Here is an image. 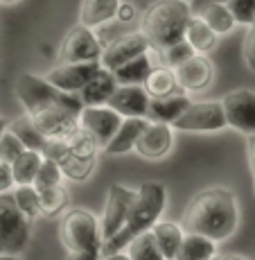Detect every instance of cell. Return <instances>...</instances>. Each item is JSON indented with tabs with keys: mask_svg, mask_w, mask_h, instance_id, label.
<instances>
[{
	"mask_svg": "<svg viewBox=\"0 0 255 260\" xmlns=\"http://www.w3.org/2000/svg\"><path fill=\"white\" fill-rule=\"evenodd\" d=\"M239 226L237 197L228 188H206L190 199L183 213L181 229L186 233H199L214 242L228 240Z\"/></svg>",
	"mask_w": 255,
	"mask_h": 260,
	"instance_id": "cell-1",
	"label": "cell"
},
{
	"mask_svg": "<svg viewBox=\"0 0 255 260\" xmlns=\"http://www.w3.org/2000/svg\"><path fill=\"white\" fill-rule=\"evenodd\" d=\"M165 204H167V192L165 186L158 181H144L142 186L136 190V202H133L131 211L127 215V222L120 229L113 238L104 240L102 242V256L116 251H124L129 242L136 236L149 231L154 224L161 219V215L165 211Z\"/></svg>",
	"mask_w": 255,
	"mask_h": 260,
	"instance_id": "cell-2",
	"label": "cell"
},
{
	"mask_svg": "<svg viewBox=\"0 0 255 260\" xmlns=\"http://www.w3.org/2000/svg\"><path fill=\"white\" fill-rule=\"evenodd\" d=\"M194 16L190 0H156L140 18V32L154 50H165L183 41L188 21Z\"/></svg>",
	"mask_w": 255,
	"mask_h": 260,
	"instance_id": "cell-3",
	"label": "cell"
},
{
	"mask_svg": "<svg viewBox=\"0 0 255 260\" xmlns=\"http://www.w3.org/2000/svg\"><path fill=\"white\" fill-rule=\"evenodd\" d=\"M14 93L21 100L23 109L27 116H34V113L43 111V109H50L54 104H68V107L82 109V100L77 98V93H63L59 91L57 86L48 82L46 77H39V75L32 73H21L14 84Z\"/></svg>",
	"mask_w": 255,
	"mask_h": 260,
	"instance_id": "cell-4",
	"label": "cell"
},
{
	"mask_svg": "<svg viewBox=\"0 0 255 260\" xmlns=\"http://www.w3.org/2000/svg\"><path fill=\"white\" fill-rule=\"evenodd\" d=\"M59 238L66 251H88V249H102V233H99V219L84 208H72L66 213L59 226Z\"/></svg>",
	"mask_w": 255,
	"mask_h": 260,
	"instance_id": "cell-5",
	"label": "cell"
},
{
	"mask_svg": "<svg viewBox=\"0 0 255 260\" xmlns=\"http://www.w3.org/2000/svg\"><path fill=\"white\" fill-rule=\"evenodd\" d=\"M32 238V222L18 211L12 192H0V253L25 251Z\"/></svg>",
	"mask_w": 255,
	"mask_h": 260,
	"instance_id": "cell-6",
	"label": "cell"
},
{
	"mask_svg": "<svg viewBox=\"0 0 255 260\" xmlns=\"http://www.w3.org/2000/svg\"><path fill=\"white\" fill-rule=\"evenodd\" d=\"M226 127L222 102H190L186 111L172 122L176 132H219Z\"/></svg>",
	"mask_w": 255,
	"mask_h": 260,
	"instance_id": "cell-7",
	"label": "cell"
},
{
	"mask_svg": "<svg viewBox=\"0 0 255 260\" xmlns=\"http://www.w3.org/2000/svg\"><path fill=\"white\" fill-rule=\"evenodd\" d=\"M222 109L226 116V127L235 132L255 134V91L251 88H235L222 98Z\"/></svg>",
	"mask_w": 255,
	"mask_h": 260,
	"instance_id": "cell-8",
	"label": "cell"
},
{
	"mask_svg": "<svg viewBox=\"0 0 255 260\" xmlns=\"http://www.w3.org/2000/svg\"><path fill=\"white\" fill-rule=\"evenodd\" d=\"M102 50H104V43L99 41L95 29L79 23L66 34V39H63V43H61V50H59V59L68 61V63L99 61Z\"/></svg>",
	"mask_w": 255,
	"mask_h": 260,
	"instance_id": "cell-9",
	"label": "cell"
},
{
	"mask_svg": "<svg viewBox=\"0 0 255 260\" xmlns=\"http://www.w3.org/2000/svg\"><path fill=\"white\" fill-rule=\"evenodd\" d=\"M122 116L113 111L108 104H99V107H82L77 116V124L93 136L99 149H104L113 136H116Z\"/></svg>",
	"mask_w": 255,
	"mask_h": 260,
	"instance_id": "cell-10",
	"label": "cell"
},
{
	"mask_svg": "<svg viewBox=\"0 0 255 260\" xmlns=\"http://www.w3.org/2000/svg\"><path fill=\"white\" fill-rule=\"evenodd\" d=\"M133 202H136V190H129L124 186H111L106 194V204H104V213L99 219V233H102V242L113 238L127 222V215L131 211Z\"/></svg>",
	"mask_w": 255,
	"mask_h": 260,
	"instance_id": "cell-11",
	"label": "cell"
},
{
	"mask_svg": "<svg viewBox=\"0 0 255 260\" xmlns=\"http://www.w3.org/2000/svg\"><path fill=\"white\" fill-rule=\"evenodd\" d=\"M41 156L48 158V161L57 163L61 174L70 181H86L95 170V161H84V158H77L70 147L66 145L63 138H48L46 145L41 149Z\"/></svg>",
	"mask_w": 255,
	"mask_h": 260,
	"instance_id": "cell-12",
	"label": "cell"
},
{
	"mask_svg": "<svg viewBox=\"0 0 255 260\" xmlns=\"http://www.w3.org/2000/svg\"><path fill=\"white\" fill-rule=\"evenodd\" d=\"M149 41L142 32H129V34H122L118 37L116 41H111L108 46H104L102 54H99V66L106 68V71H116V68L124 66L127 61L140 57V54L149 52Z\"/></svg>",
	"mask_w": 255,
	"mask_h": 260,
	"instance_id": "cell-13",
	"label": "cell"
},
{
	"mask_svg": "<svg viewBox=\"0 0 255 260\" xmlns=\"http://www.w3.org/2000/svg\"><path fill=\"white\" fill-rule=\"evenodd\" d=\"M174 77H176V86L183 93H201L210 88L214 79V66L206 54H197L188 57L183 63L172 68Z\"/></svg>",
	"mask_w": 255,
	"mask_h": 260,
	"instance_id": "cell-14",
	"label": "cell"
},
{
	"mask_svg": "<svg viewBox=\"0 0 255 260\" xmlns=\"http://www.w3.org/2000/svg\"><path fill=\"white\" fill-rule=\"evenodd\" d=\"M82 109L68 107V104H54L50 109H43V111L34 113L32 122L39 132L46 138H66L75 127H77V116Z\"/></svg>",
	"mask_w": 255,
	"mask_h": 260,
	"instance_id": "cell-15",
	"label": "cell"
},
{
	"mask_svg": "<svg viewBox=\"0 0 255 260\" xmlns=\"http://www.w3.org/2000/svg\"><path fill=\"white\" fill-rule=\"evenodd\" d=\"M174 147V129L167 122H152L149 120L147 127L140 132L133 152L149 161H158V158L167 156Z\"/></svg>",
	"mask_w": 255,
	"mask_h": 260,
	"instance_id": "cell-16",
	"label": "cell"
},
{
	"mask_svg": "<svg viewBox=\"0 0 255 260\" xmlns=\"http://www.w3.org/2000/svg\"><path fill=\"white\" fill-rule=\"evenodd\" d=\"M97 68L99 61H75V63L61 61L59 66L50 68L43 77L63 93H79L84 84L97 73Z\"/></svg>",
	"mask_w": 255,
	"mask_h": 260,
	"instance_id": "cell-17",
	"label": "cell"
},
{
	"mask_svg": "<svg viewBox=\"0 0 255 260\" xmlns=\"http://www.w3.org/2000/svg\"><path fill=\"white\" fill-rule=\"evenodd\" d=\"M106 104L122 118H147L149 93L136 84H118Z\"/></svg>",
	"mask_w": 255,
	"mask_h": 260,
	"instance_id": "cell-18",
	"label": "cell"
},
{
	"mask_svg": "<svg viewBox=\"0 0 255 260\" xmlns=\"http://www.w3.org/2000/svg\"><path fill=\"white\" fill-rule=\"evenodd\" d=\"M116 86H118V82H116V77H113V73L99 66L97 73L82 86V91L77 93V98L82 100L84 107H99V104L108 102V98L113 95Z\"/></svg>",
	"mask_w": 255,
	"mask_h": 260,
	"instance_id": "cell-19",
	"label": "cell"
},
{
	"mask_svg": "<svg viewBox=\"0 0 255 260\" xmlns=\"http://www.w3.org/2000/svg\"><path fill=\"white\" fill-rule=\"evenodd\" d=\"M190 104V98L183 91L161 95V98H149V107H147V120L152 122H167L172 124L174 120L186 111V107Z\"/></svg>",
	"mask_w": 255,
	"mask_h": 260,
	"instance_id": "cell-20",
	"label": "cell"
},
{
	"mask_svg": "<svg viewBox=\"0 0 255 260\" xmlns=\"http://www.w3.org/2000/svg\"><path fill=\"white\" fill-rule=\"evenodd\" d=\"M161 63V57L154 48H149V52L140 54V57L127 61L124 66H120L113 71V77H116L118 84H136V86H142V82L147 79V75L152 73L154 66Z\"/></svg>",
	"mask_w": 255,
	"mask_h": 260,
	"instance_id": "cell-21",
	"label": "cell"
},
{
	"mask_svg": "<svg viewBox=\"0 0 255 260\" xmlns=\"http://www.w3.org/2000/svg\"><path fill=\"white\" fill-rule=\"evenodd\" d=\"M147 122H149L147 118H122L116 136L108 141V145L104 147V152H108V154L131 152L133 145H136V141H138V136H140V132L147 127Z\"/></svg>",
	"mask_w": 255,
	"mask_h": 260,
	"instance_id": "cell-22",
	"label": "cell"
},
{
	"mask_svg": "<svg viewBox=\"0 0 255 260\" xmlns=\"http://www.w3.org/2000/svg\"><path fill=\"white\" fill-rule=\"evenodd\" d=\"M120 0H82L79 7V23L86 27H102L116 18Z\"/></svg>",
	"mask_w": 255,
	"mask_h": 260,
	"instance_id": "cell-23",
	"label": "cell"
},
{
	"mask_svg": "<svg viewBox=\"0 0 255 260\" xmlns=\"http://www.w3.org/2000/svg\"><path fill=\"white\" fill-rule=\"evenodd\" d=\"M183 39L190 43V48H192L197 54L212 52V50L217 48V41H219V37L210 29V25L203 21L199 14H194V16L188 21V27H186Z\"/></svg>",
	"mask_w": 255,
	"mask_h": 260,
	"instance_id": "cell-24",
	"label": "cell"
},
{
	"mask_svg": "<svg viewBox=\"0 0 255 260\" xmlns=\"http://www.w3.org/2000/svg\"><path fill=\"white\" fill-rule=\"evenodd\" d=\"M152 236L156 240L158 249H161L165 260H174L176 258V251L181 247V240L186 236V231L181 229V224L176 222H156L152 229Z\"/></svg>",
	"mask_w": 255,
	"mask_h": 260,
	"instance_id": "cell-25",
	"label": "cell"
},
{
	"mask_svg": "<svg viewBox=\"0 0 255 260\" xmlns=\"http://www.w3.org/2000/svg\"><path fill=\"white\" fill-rule=\"evenodd\" d=\"M217 256V242L199 233H186L174 260H212Z\"/></svg>",
	"mask_w": 255,
	"mask_h": 260,
	"instance_id": "cell-26",
	"label": "cell"
},
{
	"mask_svg": "<svg viewBox=\"0 0 255 260\" xmlns=\"http://www.w3.org/2000/svg\"><path fill=\"white\" fill-rule=\"evenodd\" d=\"M41 163H43V156L39 152H34V149L21 152L9 163V166H12V174H14V183H16V186H32Z\"/></svg>",
	"mask_w": 255,
	"mask_h": 260,
	"instance_id": "cell-27",
	"label": "cell"
},
{
	"mask_svg": "<svg viewBox=\"0 0 255 260\" xmlns=\"http://www.w3.org/2000/svg\"><path fill=\"white\" fill-rule=\"evenodd\" d=\"M197 14L210 25V29H212L217 37L231 34L235 29V25H237V23H235V18H233V14L228 12L226 3H210L203 9H199Z\"/></svg>",
	"mask_w": 255,
	"mask_h": 260,
	"instance_id": "cell-28",
	"label": "cell"
},
{
	"mask_svg": "<svg viewBox=\"0 0 255 260\" xmlns=\"http://www.w3.org/2000/svg\"><path fill=\"white\" fill-rule=\"evenodd\" d=\"M144 91L149 93V98H161V95H169V93H176V77H174V71L163 63L152 68V73L147 75V79L142 82Z\"/></svg>",
	"mask_w": 255,
	"mask_h": 260,
	"instance_id": "cell-29",
	"label": "cell"
},
{
	"mask_svg": "<svg viewBox=\"0 0 255 260\" xmlns=\"http://www.w3.org/2000/svg\"><path fill=\"white\" fill-rule=\"evenodd\" d=\"M7 129L16 134V136L21 138V143H23L27 149H34V152H39V154H41L43 145H46V141H48V138L43 136V134L39 132L37 127H34L32 118H29L27 113H25V116H21V118H16V120H9Z\"/></svg>",
	"mask_w": 255,
	"mask_h": 260,
	"instance_id": "cell-30",
	"label": "cell"
},
{
	"mask_svg": "<svg viewBox=\"0 0 255 260\" xmlns=\"http://www.w3.org/2000/svg\"><path fill=\"white\" fill-rule=\"evenodd\" d=\"M70 197H68V190L59 183V186L46 188L39 192V213L43 217H57L68 208Z\"/></svg>",
	"mask_w": 255,
	"mask_h": 260,
	"instance_id": "cell-31",
	"label": "cell"
},
{
	"mask_svg": "<svg viewBox=\"0 0 255 260\" xmlns=\"http://www.w3.org/2000/svg\"><path fill=\"white\" fill-rule=\"evenodd\" d=\"M63 141H66L70 152H72L77 158H84V161H97V152H99L97 143H95L91 134L84 132L79 124L68 134L66 138H63Z\"/></svg>",
	"mask_w": 255,
	"mask_h": 260,
	"instance_id": "cell-32",
	"label": "cell"
},
{
	"mask_svg": "<svg viewBox=\"0 0 255 260\" xmlns=\"http://www.w3.org/2000/svg\"><path fill=\"white\" fill-rule=\"evenodd\" d=\"M124 249H127V256L131 260H165L156 240L152 236V231H144L140 236H136Z\"/></svg>",
	"mask_w": 255,
	"mask_h": 260,
	"instance_id": "cell-33",
	"label": "cell"
},
{
	"mask_svg": "<svg viewBox=\"0 0 255 260\" xmlns=\"http://www.w3.org/2000/svg\"><path fill=\"white\" fill-rule=\"evenodd\" d=\"M12 197L14 204L18 206V211L34 224V219L41 215L39 213V192L34 190V186H14Z\"/></svg>",
	"mask_w": 255,
	"mask_h": 260,
	"instance_id": "cell-34",
	"label": "cell"
},
{
	"mask_svg": "<svg viewBox=\"0 0 255 260\" xmlns=\"http://www.w3.org/2000/svg\"><path fill=\"white\" fill-rule=\"evenodd\" d=\"M61 179H63V174H61V170H59L57 163L43 158V163H41V168H39L37 177H34L32 186H34L37 192H41V190H46V188L59 186V183H61Z\"/></svg>",
	"mask_w": 255,
	"mask_h": 260,
	"instance_id": "cell-35",
	"label": "cell"
},
{
	"mask_svg": "<svg viewBox=\"0 0 255 260\" xmlns=\"http://www.w3.org/2000/svg\"><path fill=\"white\" fill-rule=\"evenodd\" d=\"M156 52H158V57H161L163 66L174 68V66H178V63L186 61L188 57H192L194 50L190 48V43L183 39V41L174 43V46H169V48H165V50H156Z\"/></svg>",
	"mask_w": 255,
	"mask_h": 260,
	"instance_id": "cell-36",
	"label": "cell"
},
{
	"mask_svg": "<svg viewBox=\"0 0 255 260\" xmlns=\"http://www.w3.org/2000/svg\"><path fill=\"white\" fill-rule=\"evenodd\" d=\"M25 149H27V147L21 143V138H18L14 132L5 129V132L0 134V161L12 163L14 158L18 156V154L25 152Z\"/></svg>",
	"mask_w": 255,
	"mask_h": 260,
	"instance_id": "cell-37",
	"label": "cell"
},
{
	"mask_svg": "<svg viewBox=\"0 0 255 260\" xmlns=\"http://www.w3.org/2000/svg\"><path fill=\"white\" fill-rule=\"evenodd\" d=\"M228 12L233 14L237 25H253L255 18V0H228Z\"/></svg>",
	"mask_w": 255,
	"mask_h": 260,
	"instance_id": "cell-38",
	"label": "cell"
},
{
	"mask_svg": "<svg viewBox=\"0 0 255 260\" xmlns=\"http://www.w3.org/2000/svg\"><path fill=\"white\" fill-rule=\"evenodd\" d=\"M242 52H244V61H246L248 71L255 73V25H251V27H248L246 37H244V48H242Z\"/></svg>",
	"mask_w": 255,
	"mask_h": 260,
	"instance_id": "cell-39",
	"label": "cell"
},
{
	"mask_svg": "<svg viewBox=\"0 0 255 260\" xmlns=\"http://www.w3.org/2000/svg\"><path fill=\"white\" fill-rule=\"evenodd\" d=\"M138 16V9L133 3H124V0H120L118 5V12H116V18L120 23H133Z\"/></svg>",
	"mask_w": 255,
	"mask_h": 260,
	"instance_id": "cell-40",
	"label": "cell"
},
{
	"mask_svg": "<svg viewBox=\"0 0 255 260\" xmlns=\"http://www.w3.org/2000/svg\"><path fill=\"white\" fill-rule=\"evenodd\" d=\"M14 174H12V166L5 161H0V192H12L14 190Z\"/></svg>",
	"mask_w": 255,
	"mask_h": 260,
	"instance_id": "cell-41",
	"label": "cell"
},
{
	"mask_svg": "<svg viewBox=\"0 0 255 260\" xmlns=\"http://www.w3.org/2000/svg\"><path fill=\"white\" fill-rule=\"evenodd\" d=\"M102 249H88V251H68L66 260H99Z\"/></svg>",
	"mask_w": 255,
	"mask_h": 260,
	"instance_id": "cell-42",
	"label": "cell"
},
{
	"mask_svg": "<svg viewBox=\"0 0 255 260\" xmlns=\"http://www.w3.org/2000/svg\"><path fill=\"white\" fill-rule=\"evenodd\" d=\"M246 156H248L251 174H255V134H248L246 136Z\"/></svg>",
	"mask_w": 255,
	"mask_h": 260,
	"instance_id": "cell-43",
	"label": "cell"
},
{
	"mask_svg": "<svg viewBox=\"0 0 255 260\" xmlns=\"http://www.w3.org/2000/svg\"><path fill=\"white\" fill-rule=\"evenodd\" d=\"M210 3H228V0H190V5H192V12L197 14L199 9H203L206 5H210Z\"/></svg>",
	"mask_w": 255,
	"mask_h": 260,
	"instance_id": "cell-44",
	"label": "cell"
},
{
	"mask_svg": "<svg viewBox=\"0 0 255 260\" xmlns=\"http://www.w3.org/2000/svg\"><path fill=\"white\" fill-rule=\"evenodd\" d=\"M99 260H131L127 256V253H122V251H116V253H108V256H102Z\"/></svg>",
	"mask_w": 255,
	"mask_h": 260,
	"instance_id": "cell-45",
	"label": "cell"
},
{
	"mask_svg": "<svg viewBox=\"0 0 255 260\" xmlns=\"http://www.w3.org/2000/svg\"><path fill=\"white\" fill-rule=\"evenodd\" d=\"M214 260H248V258L246 256H237V253H224V256H219Z\"/></svg>",
	"mask_w": 255,
	"mask_h": 260,
	"instance_id": "cell-46",
	"label": "cell"
},
{
	"mask_svg": "<svg viewBox=\"0 0 255 260\" xmlns=\"http://www.w3.org/2000/svg\"><path fill=\"white\" fill-rule=\"evenodd\" d=\"M0 260H21V258H16L14 253H0Z\"/></svg>",
	"mask_w": 255,
	"mask_h": 260,
	"instance_id": "cell-47",
	"label": "cell"
},
{
	"mask_svg": "<svg viewBox=\"0 0 255 260\" xmlns=\"http://www.w3.org/2000/svg\"><path fill=\"white\" fill-rule=\"evenodd\" d=\"M7 124H9V120H5V118H0V134L7 129Z\"/></svg>",
	"mask_w": 255,
	"mask_h": 260,
	"instance_id": "cell-48",
	"label": "cell"
},
{
	"mask_svg": "<svg viewBox=\"0 0 255 260\" xmlns=\"http://www.w3.org/2000/svg\"><path fill=\"white\" fill-rule=\"evenodd\" d=\"M18 0H0V5H16Z\"/></svg>",
	"mask_w": 255,
	"mask_h": 260,
	"instance_id": "cell-49",
	"label": "cell"
},
{
	"mask_svg": "<svg viewBox=\"0 0 255 260\" xmlns=\"http://www.w3.org/2000/svg\"><path fill=\"white\" fill-rule=\"evenodd\" d=\"M253 190H255V174H253Z\"/></svg>",
	"mask_w": 255,
	"mask_h": 260,
	"instance_id": "cell-50",
	"label": "cell"
},
{
	"mask_svg": "<svg viewBox=\"0 0 255 260\" xmlns=\"http://www.w3.org/2000/svg\"><path fill=\"white\" fill-rule=\"evenodd\" d=\"M253 25H255V18H253Z\"/></svg>",
	"mask_w": 255,
	"mask_h": 260,
	"instance_id": "cell-51",
	"label": "cell"
},
{
	"mask_svg": "<svg viewBox=\"0 0 255 260\" xmlns=\"http://www.w3.org/2000/svg\"><path fill=\"white\" fill-rule=\"evenodd\" d=\"M212 260H214V258H212Z\"/></svg>",
	"mask_w": 255,
	"mask_h": 260,
	"instance_id": "cell-52",
	"label": "cell"
}]
</instances>
